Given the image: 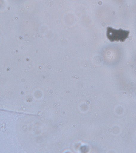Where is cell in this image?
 I'll list each match as a JSON object with an SVG mask.
<instances>
[{"label": "cell", "instance_id": "6da1fadb", "mask_svg": "<svg viewBox=\"0 0 136 153\" xmlns=\"http://www.w3.org/2000/svg\"><path fill=\"white\" fill-rule=\"evenodd\" d=\"M129 33V31L125 30L122 29L117 30L110 27H107V37L112 42H123L128 38Z\"/></svg>", "mask_w": 136, "mask_h": 153}]
</instances>
